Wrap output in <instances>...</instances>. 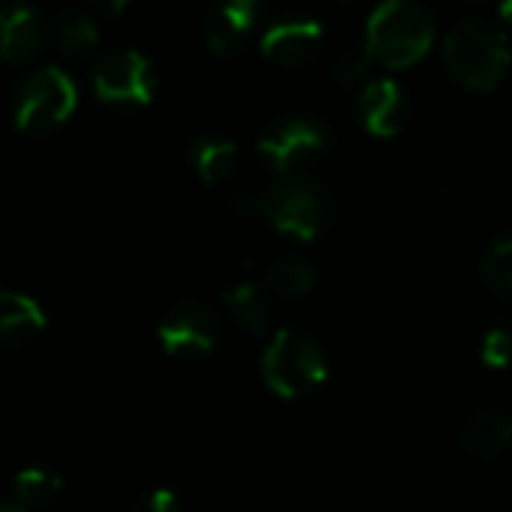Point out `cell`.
<instances>
[{"mask_svg": "<svg viewBox=\"0 0 512 512\" xmlns=\"http://www.w3.org/2000/svg\"><path fill=\"white\" fill-rule=\"evenodd\" d=\"M443 67L461 91L488 94L512 67L509 34L497 22L464 19L443 37Z\"/></svg>", "mask_w": 512, "mask_h": 512, "instance_id": "1", "label": "cell"}, {"mask_svg": "<svg viewBox=\"0 0 512 512\" xmlns=\"http://www.w3.org/2000/svg\"><path fill=\"white\" fill-rule=\"evenodd\" d=\"M437 37L434 16L419 0H383L368 16L362 49L371 64L386 70H407L419 64Z\"/></svg>", "mask_w": 512, "mask_h": 512, "instance_id": "2", "label": "cell"}, {"mask_svg": "<svg viewBox=\"0 0 512 512\" xmlns=\"http://www.w3.org/2000/svg\"><path fill=\"white\" fill-rule=\"evenodd\" d=\"M256 214H263L278 232L299 241H311L329 229L335 220L332 190L311 175H284L272 187L260 190Z\"/></svg>", "mask_w": 512, "mask_h": 512, "instance_id": "3", "label": "cell"}, {"mask_svg": "<svg viewBox=\"0 0 512 512\" xmlns=\"http://www.w3.org/2000/svg\"><path fill=\"white\" fill-rule=\"evenodd\" d=\"M263 377L275 395L305 398L326 383L329 359L311 335L299 329H281L263 353Z\"/></svg>", "mask_w": 512, "mask_h": 512, "instance_id": "4", "label": "cell"}, {"mask_svg": "<svg viewBox=\"0 0 512 512\" xmlns=\"http://www.w3.org/2000/svg\"><path fill=\"white\" fill-rule=\"evenodd\" d=\"M76 106L79 91L70 73L61 67H40L19 85L13 100V121L22 133L46 136L67 124Z\"/></svg>", "mask_w": 512, "mask_h": 512, "instance_id": "5", "label": "cell"}, {"mask_svg": "<svg viewBox=\"0 0 512 512\" xmlns=\"http://www.w3.org/2000/svg\"><path fill=\"white\" fill-rule=\"evenodd\" d=\"M329 148H332V130L308 115L278 118L256 139V154L263 157L269 169L281 175H299V169L320 160Z\"/></svg>", "mask_w": 512, "mask_h": 512, "instance_id": "6", "label": "cell"}, {"mask_svg": "<svg viewBox=\"0 0 512 512\" xmlns=\"http://www.w3.org/2000/svg\"><path fill=\"white\" fill-rule=\"evenodd\" d=\"M94 91L115 106H148L157 94V73L151 58L139 49H109L94 67Z\"/></svg>", "mask_w": 512, "mask_h": 512, "instance_id": "7", "label": "cell"}, {"mask_svg": "<svg viewBox=\"0 0 512 512\" xmlns=\"http://www.w3.org/2000/svg\"><path fill=\"white\" fill-rule=\"evenodd\" d=\"M160 347L175 359H196L208 350H214L220 338L217 317L199 305V302H178L166 311V317L157 326Z\"/></svg>", "mask_w": 512, "mask_h": 512, "instance_id": "8", "label": "cell"}, {"mask_svg": "<svg viewBox=\"0 0 512 512\" xmlns=\"http://www.w3.org/2000/svg\"><path fill=\"white\" fill-rule=\"evenodd\" d=\"M326 40V28L311 16H281L260 34V49L269 61L281 67L311 64Z\"/></svg>", "mask_w": 512, "mask_h": 512, "instance_id": "9", "label": "cell"}, {"mask_svg": "<svg viewBox=\"0 0 512 512\" xmlns=\"http://www.w3.org/2000/svg\"><path fill=\"white\" fill-rule=\"evenodd\" d=\"M410 109V97L395 79H371L356 94V118L377 139L398 136L410 121Z\"/></svg>", "mask_w": 512, "mask_h": 512, "instance_id": "10", "label": "cell"}, {"mask_svg": "<svg viewBox=\"0 0 512 512\" xmlns=\"http://www.w3.org/2000/svg\"><path fill=\"white\" fill-rule=\"evenodd\" d=\"M263 19V0H214L205 13V43L214 55H235Z\"/></svg>", "mask_w": 512, "mask_h": 512, "instance_id": "11", "label": "cell"}, {"mask_svg": "<svg viewBox=\"0 0 512 512\" xmlns=\"http://www.w3.org/2000/svg\"><path fill=\"white\" fill-rule=\"evenodd\" d=\"M46 22L28 4H4L0 7V58L7 64L34 61L46 46Z\"/></svg>", "mask_w": 512, "mask_h": 512, "instance_id": "12", "label": "cell"}, {"mask_svg": "<svg viewBox=\"0 0 512 512\" xmlns=\"http://www.w3.org/2000/svg\"><path fill=\"white\" fill-rule=\"evenodd\" d=\"M46 329V311L37 299L0 290V344H22Z\"/></svg>", "mask_w": 512, "mask_h": 512, "instance_id": "13", "label": "cell"}, {"mask_svg": "<svg viewBox=\"0 0 512 512\" xmlns=\"http://www.w3.org/2000/svg\"><path fill=\"white\" fill-rule=\"evenodd\" d=\"M458 440L470 455H497L512 443V419L500 410H479L464 419Z\"/></svg>", "mask_w": 512, "mask_h": 512, "instance_id": "14", "label": "cell"}, {"mask_svg": "<svg viewBox=\"0 0 512 512\" xmlns=\"http://www.w3.org/2000/svg\"><path fill=\"white\" fill-rule=\"evenodd\" d=\"M46 31L64 58H88L100 46V28L85 10H61Z\"/></svg>", "mask_w": 512, "mask_h": 512, "instance_id": "15", "label": "cell"}, {"mask_svg": "<svg viewBox=\"0 0 512 512\" xmlns=\"http://www.w3.org/2000/svg\"><path fill=\"white\" fill-rule=\"evenodd\" d=\"M190 163L196 169V175L205 181V184H223L235 166H238V148L232 139L226 136H217V133H208V136H199L193 145H190Z\"/></svg>", "mask_w": 512, "mask_h": 512, "instance_id": "16", "label": "cell"}, {"mask_svg": "<svg viewBox=\"0 0 512 512\" xmlns=\"http://www.w3.org/2000/svg\"><path fill=\"white\" fill-rule=\"evenodd\" d=\"M226 308L253 335H263L272 326V302L256 284H238L226 293Z\"/></svg>", "mask_w": 512, "mask_h": 512, "instance_id": "17", "label": "cell"}, {"mask_svg": "<svg viewBox=\"0 0 512 512\" xmlns=\"http://www.w3.org/2000/svg\"><path fill=\"white\" fill-rule=\"evenodd\" d=\"M64 488V479L52 470L43 467H28L16 476L13 491H16V506L19 509H43L52 500H58Z\"/></svg>", "mask_w": 512, "mask_h": 512, "instance_id": "18", "label": "cell"}, {"mask_svg": "<svg viewBox=\"0 0 512 512\" xmlns=\"http://www.w3.org/2000/svg\"><path fill=\"white\" fill-rule=\"evenodd\" d=\"M479 278H482V284H485L494 296L512 302V235L497 238V241L482 253Z\"/></svg>", "mask_w": 512, "mask_h": 512, "instance_id": "19", "label": "cell"}, {"mask_svg": "<svg viewBox=\"0 0 512 512\" xmlns=\"http://www.w3.org/2000/svg\"><path fill=\"white\" fill-rule=\"evenodd\" d=\"M266 284L269 290H275L278 296H308L317 284V269L308 260H278L269 266L266 272Z\"/></svg>", "mask_w": 512, "mask_h": 512, "instance_id": "20", "label": "cell"}, {"mask_svg": "<svg viewBox=\"0 0 512 512\" xmlns=\"http://www.w3.org/2000/svg\"><path fill=\"white\" fill-rule=\"evenodd\" d=\"M479 359L485 368H512V326H494L482 335Z\"/></svg>", "mask_w": 512, "mask_h": 512, "instance_id": "21", "label": "cell"}, {"mask_svg": "<svg viewBox=\"0 0 512 512\" xmlns=\"http://www.w3.org/2000/svg\"><path fill=\"white\" fill-rule=\"evenodd\" d=\"M368 70H371L368 52H365L362 46H359V49H350V52H344V55L338 58V64H335V82L344 85V88H353V85H359V82L368 76Z\"/></svg>", "mask_w": 512, "mask_h": 512, "instance_id": "22", "label": "cell"}, {"mask_svg": "<svg viewBox=\"0 0 512 512\" xmlns=\"http://www.w3.org/2000/svg\"><path fill=\"white\" fill-rule=\"evenodd\" d=\"M130 512H181V503H178L175 491H169V488H151V491H145L133 503Z\"/></svg>", "mask_w": 512, "mask_h": 512, "instance_id": "23", "label": "cell"}, {"mask_svg": "<svg viewBox=\"0 0 512 512\" xmlns=\"http://www.w3.org/2000/svg\"><path fill=\"white\" fill-rule=\"evenodd\" d=\"M91 13H100V16H118L130 0H85Z\"/></svg>", "mask_w": 512, "mask_h": 512, "instance_id": "24", "label": "cell"}, {"mask_svg": "<svg viewBox=\"0 0 512 512\" xmlns=\"http://www.w3.org/2000/svg\"><path fill=\"white\" fill-rule=\"evenodd\" d=\"M500 22H503V31L512 34V0H500Z\"/></svg>", "mask_w": 512, "mask_h": 512, "instance_id": "25", "label": "cell"}, {"mask_svg": "<svg viewBox=\"0 0 512 512\" xmlns=\"http://www.w3.org/2000/svg\"><path fill=\"white\" fill-rule=\"evenodd\" d=\"M0 512H25V509H19L16 503H0Z\"/></svg>", "mask_w": 512, "mask_h": 512, "instance_id": "26", "label": "cell"}, {"mask_svg": "<svg viewBox=\"0 0 512 512\" xmlns=\"http://www.w3.org/2000/svg\"><path fill=\"white\" fill-rule=\"evenodd\" d=\"M464 4H479V0H464Z\"/></svg>", "mask_w": 512, "mask_h": 512, "instance_id": "27", "label": "cell"}]
</instances>
